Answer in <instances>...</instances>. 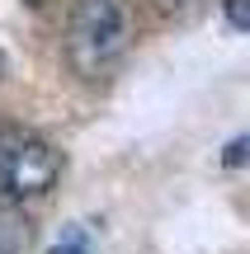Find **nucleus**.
<instances>
[{
  "instance_id": "1",
  "label": "nucleus",
  "mask_w": 250,
  "mask_h": 254,
  "mask_svg": "<svg viewBox=\"0 0 250 254\" xmlns=\"http://www.w3.org/2000/svg\"><path fill=\"white\" fill-rule=\"evenodd\" d=\"M132 38V0H71L66 9V62L76 75L99 80Z\"/></svg>"
},
{
  "instance_id": "2",
  "label": "nucleus",
  "mask_w": 250,
  "mask_h": 254,
  "mask_svg": "<svg viewBox=\"0 0 250 254\" xmlns=\"http://www.w3.org/2000/svg\"><path fill=\"white\" fill-rule=\"evenodd\" d=\"M62 174V155L33 127L0 123V193L5 198H43Z\"/></svg>"
},
{
  "instance_id": "3",
  "label": "nucleus",
  "mask_w": 250,
  "mask_h": 254,
  "mask_svg": "<svg viewBox=\"0 0 250 254\" xmlns=\"http://www.w3.org/2000/svg\"><path fill=\"white\" fill-rule=\"evenodd\" d=\"M28 245H33V226H28V217L0 202V254H28Z\"/></svg>"
},
{
  "instance_id": "4",
  "label": "nucleus",
  "mask_w": 250,
  "mask_h": 254,
  "mask_svg": "<svg viewBox=\"0 0 250 254\" xmlns=\"http://www.w3.org/2000/svg\"><path fill=\"white\" fill-rule=\"evenodd\" d=\"M52 254H94V250H90V236L76 226V231H66V240H57Z\"/></svg>"
},
{
  "instance_id": "5",
  "label": "nucleus",
  "mask_w": 250,
  "mask_h": 254,
  "mask_svg": "<svg viewBox=\"0 0 250 254\" xmlns=\"http://www.w3.org/2000/svg\"><path fill=\"white\" fill-rule=\"evenodd\" d=\"M156 5V14H166V19H184V14H194L203 0H151Z\"/></svg>"
},
{
  "instance_id": "6",
  "label": "nucleus",
  "mask_w": 250,
  "mask_h": 254,
  "mask_svg": "<svg viewBox=\"0 0 250 254\" xmlns=\"http://www.w3.org/2000/svg\"><path fill=\"white\" fill-rule=\"evenodd\" d=\"M227 24H232V28H250V9H246V0H227Z\"/></svg>"
},
{
  "instance_id": "7",
  "label": "nucleus",
  "mask_w": 250,
  "mask_h": 254,
  "mask_svg": "<svg viewBox=\"0 0 250 254\" xmlns=\"http://www.w3.org/2000/svg\"><path fill=\"white\" fill-rule=\"evenodd\" d=\"M246 155V136H232V146H227V165H241Z\"/></svg>"
},
{
  "instance_id": "8",
  "label": "nucleus",
  "mask_w": 250,
  "mask_h": 254,
  "mask_svg": "<svg viewBox=\"0 0 250 254\" xmlns=\"http://www.w3.org/2000/svg\"><path fill=\"white\" fill-rule=\"evenodd\" d=\"M0 71H5V57H0Z\"/></svg>"
},
{
  "instance_id": "9",
  "label": "nucleus",
  "mask_w": 250,
  "mask_h": 254,
  "mask_svg": "<svg viewBox=\"0 0 250 254\" xmlns=\"http://www.w3.org/2000/svg\"><path fill=\"white\" fill-rule=\"evenodd\" d=\"M33 5H47V0H33Z\"/></svg>"
}]
</instances>
